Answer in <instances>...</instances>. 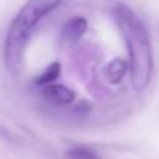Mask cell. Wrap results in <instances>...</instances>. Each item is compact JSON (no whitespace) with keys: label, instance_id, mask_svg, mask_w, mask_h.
Instances as JSON below:
<instances>
[{"label":"cell","instance_id":"cell-7","mask_svg":"<svg viewBox=\"0 0 159 159\" xmlns=\"http://www.w3.org/2000/svg\"><path fill=\"white\" fill-rule=\"evenodd\" d=\"M59 73H60V66H59V63H51L39 77H37V80H36V84L37 85H42L43 88L45 87H48V85H53V80L57 79V76H59Z\"/></svg>","mask_w":159,"mask_h":159},{"label":"cell","instance_id":"cell-3","mask_svg":"<svg viewBox=\"0 0 159 159\" xmlns=\"http://www.w3.org/2000/svg\"><path fill=\"white\" fill-rule=\"evenodd\" d=\"M43 98L56 105H68L74 101V93L73 90H70L65 85H59V84H53L48 85L42 90Z\"/></svg>","mask_w":159,"mask_h":159},{"label":"cell","instance_id":"cell-2","mask_svg":"<svg viewBox=\"0 0 159 159\" xmlns=\"http://www.w3.org/2000/svg\"><path fill=\"white\" fill-rule=\"evenodd\" d=\"M60 0H28L14 17L5 40V62L9 68H17L23 59L26 43L36 25L53 9Z\"/></svg>","mask_w":159,"mask_h":159},{"label":"cell","instance_id":"cell-1","mask_svg":"<svg viewBox=\"0 0 159 159\" xmlns=\"http://www.w3.org/2000/svg\"><path fill=\"white\" fill-rule=\"evenodd\" d=\"M114 19L128 50V68L131 84L134 90H144L148 85L153 71V51L150 36L138 16L124 5L116 6Z\"/></svg>","mask_w":159,"mask_h":159},{"label":"cell","instance_id":"cell-5","mask_svg":"<svg viewBox=\"0 0 159 159\" xmlns=\"http://www.w3.org/2000/svg\"><path fill=\"white\" fill-rule=\"evenodd\" d=\"M127 66H128V65H127L122 59H114V60H111L105 66V77L108 79V82H111V84H119V82L124 79L125 73H127Z\"/></svg>","mask_w":159,"mask_h":159},{"label":"cell","instance_id":"cell-6","mask_svg":"<svg viewBox=\"0 0 159 159\" xmlns=\"http://www.w3.org/2000/svg\"><path fill=\"white\" fill-rule=\"evenodd\" d=\"M65 158L66 159H102L93 148L84 147V145H77V147H71L65 152Z\"/></svg>","mask_w":159,"mask_h":159},{"label":"cell","instance_id":"cell-4","mask_svg":"<svg viewBox=\"0 0 159 159\" xmlns=\"http://www.w3.org/2000/svg\"><path fill=\"white\" fill-rule=\"evenodd\" d=\"M85 31H87V20L79 17V19L70 20V22L63 26L62 36H63V40H65L66 43H73V42L79 40Z\"/></svg>","mask_w":159,"mask_h":159}]
</instances>
